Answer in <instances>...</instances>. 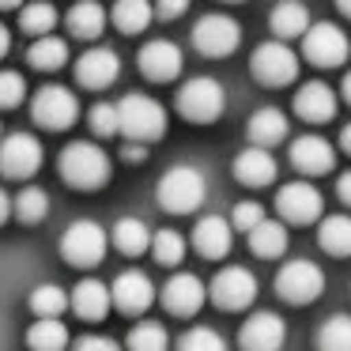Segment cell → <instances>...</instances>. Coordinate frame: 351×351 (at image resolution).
Returning a JSON list of instances; mask_svg holds the SVG:
<instances>
[{
  "mask_svg": "<svg viewBox=\"0 0 351 351\" xmlns=\"http://www.w3.org/2000/svg\"><path fill=\"white\" fill-rule=\"evenodd\" d=\"M57 170H61V178L72 189H99L114 174L110 155L99 144H91V140H76V144L64 147L61 159H57Z\"/></svg>",
  "mask_w": 351,
  "mask_h": 351,
  "instance_id": "cell-1",
  "label": "cell"
},
{
  "mask_svg": "<svg viewBox=\"0 0 351 351\" xmlns=\"http://www.w3.org/2000/svg\"><path fill=\"white\" fill-rule=\"evenodd\" d=\"M159 204L174 215H189L204 204L208 197V182L197 167H170L167 174L159 178V189H155Z\"/></svg>",
  "mask_w": 351,
  "mask_h": 351,
  "instance_id": "cell-2",
  "label": "cell"
},
{
  "mask_svg": "<svg viewBox=\"0 0 351 351\" xmlns=\"http://www.w3.org/2000/svg\"><path fill=\"white\" fill-rule=\"evenodd\" d=\"M227 110V91H223L219 80L212 76H197V80H185L178 87V114L193 125H212L223 117Z\"/></svg>",
  "mask_w": 351,
  "mask_h": 351,
  "instance_id": "cell-3",
  "label": "cell"
},
{
  "mask_svg": "<svg viewBox=\"0 0 351 351\" xmlns=\"http://www.w3.org/2000/svg\"><path fill=\"white\" fill-rule=\"evenodd\" d=\"M117 114H121V136H129V140L152 144V140H159L167 132V110L152 95H140V91L125 95L117 102Z\"/></svg>",
  "mask_w": 351,
  "mask_h": 351,
  "instance_id": "cell-4",
  "label": "cell"
},
{
  "mask_svg": "<svg viewBox=\"0 0 351 351\" xmlns=\"http://www.w3.org/2000/svg\"><path fill=\"white\" fill-rule=\"evenodd\" d=\"M106 230L99 227L95 219H76L69 230L61 234V257L69 261V265L76 268H95L102 265V257H106Z\"/></svg>",
  "mask_w": 351,
  "mask_h": 351,
  "instance_id": "cell-5",
  "label": "cell"
},
{
  "mask_svg": "<svg viewBox=\"0 0 351 351\" xmlns=\"http://www.w3.org/2000/svg\"><path fill=\"white\" fill-rule=\"evenodd\" d=\"M276 291H280V298L291 306L317 302L321 291H325V272H321L313 261H287V265L276 272Z\"/></svg>",
  "mask_w": 351,
  "mask_h": 351,
  "instance_id": "cell-6",
  "label": "cell"
},
{
  "mask_svg": "<svg viewBox=\"0 0 351 351\" xmlns=\"http://www.w3.org/2000/svg\"><path fill=\"white\" fill-rule=\"evenodd\" d=\"M31 117L42 125V129H69V125H76L80 117V99L69 91V87L61 84H46L38 95L31 99Z\"/></svg>",
  "mask_w": 351,
  "mask_h": 351,
  "instance_id": "cell-7",
  "label": "cell"
},
{
  "mask_svg": "<svg viewBox=\"0 0 351 351\" xmlns=\"http://www.w3.org/2000/svg\"><path fill=\"white\" fill-rule=\"evenodd\" d=\"M253 76L265 87H287L298 80V53L287 42H265L253 49Z\"/></svg>",
  "mask_w": 351,
  "mask_h": 351,
  "instance_id": "cell-8",
  "label": "cell"
},
{
  "mask_svg": "<svg viewBox=\"0 0 351 351\" xmlns=\"http://www.w3.org/2000/svg\"><path fill=\"white\" fill-rule=\"evenodd\" d=\"M302 53H306V61H313L317 69H336V64L348 61L351 38L336 23H310L302 34Z\"/></svg>",
  "mask_w": 351,
  "mask_h": 351,
  "instance_id": "cell-9",
  "label": "cell"
},
{
  "mask_svg": "<svg viewBox=\"0 0 351 351\" xmlns=\"http://www.w3.org/2000/svg\"><path fill=\"white\" fill-rule=\"evenodd\" d=\"M238 42H242V27L230 16H219V12L197 19V27H193V46L204 57H230L238 49Z\"/></svg>",
  "mask_w": 351,
  "mask_h": 351,
  "instance_id": "cell-10",
  "label": "cell"
},
{
  "mask_svg": "<svg viewBox=\"0 0 351 351\" xmlns=\"http://www.w3.org/2000/svg\"><path fill=\"white\" fill-rule=\"evenodd\" d=\"M208 295H212V302L223 306V310H245V306L257 298V276L242 265L219 268L212 287H208Z\"/></svg>",
  "mask_w": 351,
  "mask_h": 351,
  "instance_id": "cell-11",
  "label": "cell"
},
{
  "mask_svg": "<svg viewBox=\"0 0 351 351\" xmlns=\"http://www.w3.org/2000/svg\"><path fill=\"white\" fill-rule=\"evenodd\" d=\"M42 167V144L31 132H12L0 140V174L4 178H31Z\"/></svg>",
  "mask_w": 351,
  "mask_h": 351,
  "instance_id": "cell-12",
  "label": "cell"
},
{
  "mask_svg": "<svg viewBox=\"0 0 351 351\" xmlns=\"http://www.w3.org/2000/svg\"><path fill=\"white\" fill-rule=\"evenodd\" d=\"M276 208H280V215L287 223H313L325 212V200H321V193L310 182H287L280 189V197H276Z\"/></svg>",
  "mask_w": 351,
  "mask_h": 351,
  "instance_id": "cell-13",
  "label": "cell"
},
{
  "mask_svg": "<svg viewBox=\"0 0 351 351\" xmlns=\"http://www.w3.org/2000/svg\"><path fill=\"white\" fill-rule=\"evenodd\" d=\"M204 298H208V287L193 272H178L162 283V306H167L174 317H193V313L204 306Z\"/></svg>",
  "mask_w": 351,
  "mask_h": 351,
  "instance_id": "cell-14",
  "label": "cell"
},
{
  "mask_svg": "<svg viewBox=\"0 0 351 351\" xmlns=\"http://www.w3.org/2000/svg\"><path fill=\"white\" fill-rule=\"evenodd\" d=\"M291 167L306 178H321L336 167V152L325 136H298L291 144Z\"/></svg>",
  "mask_w": 351,
  "mask_h": 351,
  "instance_id": "cell-15",
  "label": "cell"
},
{
  "mask_svg": "<svg viewBox=\"0 0 351 351\" xmlns=\"http://www.w3.org/2000/svg\"><path fill=\"white\" fill-rule=\"evenodd\" d=\"M140 72L155 84H167V80L182 76V49L167 38H152L140 49Z\"/></svg>",
  "mask_w": 351,
  "mask_h": 351,
  "instance_id": "cell-16",
  "label": "cell"
},
{
  "mask_svg": "<svg viewBox=\"0 0 351 351\" xmlns=\"http://www.w3.org/2000/svg\"><path fill=\"white\" fill-rule=\"evenodd\" d=\"M117 76H121V57H117L114 49H102V46L87 49L76 61V80L87 91H102V87H110Z\"/></svg>",
  "mask_w": 351,
  "mask_h": 351,
  "instance_id": "cell-17",
  "label": "cell"
},
{
  "mask_svg": "<svg viewBox=\"0 0 351 351\" xmlns=\"http://www.w3.org/2000/svg\"><path fill=\"white\" fill-rule=\"evenodd\" d=\"M283 340H287V325H283V317H276L272 310L253 313L242 325V332H238V343H242L245 351H272V348H280Z\"/></svg>",
  "mask_w": 351,
  "mask_h": 351,
  "instance_id": "cell-18",
  "label": "cell"
},
{
  "mask_svg": "<svg viewBox=\"0 0 351 351\" xmlns=\"http://www.w3.org/2000/svg\"><path fill=\"white\" fill-rule=\"evenodd\" d=\"M193 245H197L200 257H227L230 245H234V223L223 219V215H200L197 227H193Z\"/></svg>",
  "mask_w": 351,
  "mask_h": 351,
  "instance_id": "cell-19",
  "label": "cell"
},
{
  "mask_svg": "<svg viewBox=\"0 0 351 351\" xmlns=\"http://www.w3.org/2000/svg\"><path fill=\"white\" fill-rule=\"evenodd\" d=\"M110 291H114V306L121 313H144L147 306L155 302V283L147 280L144 272H136V268L117 276Z\"/></svg>",
  "mask_w": 351,
  "mask_h": 351,
  "instance_id": "cell-20",
  "label": "cell"
},
{
  "mask_svg": "<svg viewBox=\"0 0 351 351\" xmlns=\"http://www.w3.org/2000/svg\"><path fill=\"white\" fill-rule=\"evenodd\" d=\"M295 114L302 117V121H313V125L332 121V114H336V91L328 84H321V80L302 84L295 91Z\"/></svg>",
  "mask_w": 351,
  "mask_h": 351,
  "instance_id": "cell-21",
  "label": "cell"
},
{
  "mask_svg": "<svg viewBox=\"0 0 351 351\" xmlns=\"http://www.w3.org/2000/svg\"><path fill=\"white\" fill-rule=\"evenodd\" d=\"M234 178L250 189H261V185H272L276 182V159L265 144H253L245 152H238L234 159Z\"/></svg>",
  "mask_w": 351,
  "mask_h": 351,
  "instance_id": "cell-22",
  "label": "cell"
},
{
  "mask_svg": "<svg viewBox=\"0 0 351 351\" xmlns=\"http://www.w3.org/2000/svg\"><path fill=\"white\" fill-rule=\"evenodd\" d=\"M110 306H114V291L102 280H80L72 287V310L84 321H102L110 313Z\"/></svg>",
  "mask_w": 351,
  "mask_h": 351,
  "instance_id": "cell-23",
  "label": "cell"
},
{
  "mask_svg": "<svg viewBox=\"0 0 351 351\" xmlns=\"http://www.w3.org/2000/svg\"><path fill=\"white\" fill-rule=\"evenodd\" d=\"M106 8H102L99 0H76L69 8V31L76 34V38H84V42H91V38H99L102 31H106Z\"/></svg>",
  "mask_w": 351,
  "mask_h": 351,
  "instance_id": "cell-24",
  "label": "cell"
},
{
  "mask_svg": "<svg viewBox=\"0 0 351 351\" xmlns=\"http://www.w3.org/2000/svg\"><path fill=\"white\" fill-rule=\"evenodd\" d=\"M110 19H114V27L121 34H140V31L152 27L155 4H152V0H117L114 12H110Z\"/></svg>",
  "mask_w": 351,
  "mask_h": 351,
  "instance_id": "cell-25",
  "label": "cell"
},
{
  "mask_svg": "<svg viewBox=\"0 0 351 351\" xmlns=\"http://www.w3.org/2000/svg\"><path fill=\"white\" fill-rule=\"evenodd\" d=\"M27 61H31V69H38V72L61 69V64L69 61V42L57 38L53 31H49V34H34V46L27 49Z\"/></svg>",
  "mask_w": 351,
  "mask_h": 351,
  "instance_id": "cell-26",
  "label": "cell"
},
{
  "mask_svg": "<svg viewBox=\"0 0 351 351\" xmlns=\"http://www.w3.org/2000/svg\"><path fill=\"white\" fill-rule=\"evenodd\" d=\"M114 245L125 257H140L144 250H152V227L136 215H125V219L114 223Z\"/></svg>",
  "mask_w": 351,
  "mask_h": 351,
  "instance_id": "cell-27",
  "label": "cell"
},
{
  "mask_svg": "<svg viewBox=\"0 0 351 351\" xmlns=\"http://www.w3.org/2000/svg\"><path fill=\"white\" fill-rule=\"evenodd\" d=\"M268 23H272V31L280 38H302L306 27H310V12L298 0H280L272 8V16H268Z\"/></svg>",
  "mask_w": 351,
  "mask_h": 351,
  "instance_id": "cell-28",
  "label": "cell"
},
{
  "mask_svg": "<svg viewBox=\"0 0 351 351\" xmlns=\"http://www.w3.org/2000/svg\"><path fill=\"white\" fill-rule=\"evenodd\" d=\"M245 238H250V250L257 253V257H280V253L287 250V227H283L280 219H268V215Z\"/></svg>",
  "mask_w": 351,
  "mask_h": 351,
  "instance_id": "cell-29",
  "label": "cell"
},
{
  "mask_svg": "<svg viewBox=\"0 0 351 351\" xmlns=\"http://www.w3.org/2000/svg\"><path fill=\"white\" fill-rule=\"evenodd\" d=\"M287 117L280 114L276 106H265V110H257V114L250 117V140L253 144H265V147H272V144H280L283 136H287Z\"/></svg>",
  "mask_w": 351,
  "mask_h": 351,
  "instance_id": "cell-30",
  "label": "cell"
},
{
  "mask_svg": "<svg viewBox=\"0 0 351 351\" xmlns=\"http://www.w3.org/2000/svg\"><path fill=\"white\" fill-rule=\"evenodd\" d=\"M317 242L332 257H351V215H325L317 230Z\"/></svg>",
  "mask_w": 351,
  "mask_h": 351,
  "instance_id": "cell-31",
  "label": "cell"
},
{
  "mask_svg": "<svg viewBox=\"0 0 351 351\" xmlns=\"http://www.w3.org/2000/svg\"><path fill=\"white\" fill-rule=\"evenodd\" d=\"M27 343L38 351H61L69 348V328H64L61 317H38L27 332Z\"/></svg>",
  "mask_w": 351,
  "mask_h": 351,
  "instance_id": "cell-32",
  "label": "cell"
},
{
  "mask_svg": "<svg viewBox=\"0 0 351 351\" xmlns=\"http://www.w3.org/2000/svg\"><path fill=\"white\" fill-rule=\"evenodd\" d=\"M69 306H72V295L64 287H57V283H38V287L31 291L34 317H61Z\"/></svg>",
  "mask_w": 351,
  "mask_h": 351,
  "instance_id": "cell-33",
  "label": "cell"
},
{
  "mask_svg": "<svg viewBox=\"0 0 351 351\" xmlns=\"http://www.w3.org/2000/svg\"><path fill=\"white\" fill-rule=\"evenodd\" d=\"M19 27H23L27 34H49L57 27V8L46 4V0L23 4V12H19Z\"/></svg>",
  "mask_w": 351,
  "mask_h": 351,
  "instance_id": "cell-34",
  "label": "cell"
},
{
  "mask_svg": "<svg viewBox=\"0 0 351 351\" xmlns=\"http://www.w3.org/2000/svg\"><path fill=\"white\" fill-rule=\"evenodd\" d=\"M317 343L325 351H351V317L348 313H332V317L321 325Z\"/></svg>",
  "mask_w": 351,
  "mask_h": 351,
  "instance_id": "cell-35",
  "label": "cell"
},
{
  "mask_svg": "<svg viewBox=\"0 0 351 351\" xmlns=\"http://www.w3.org/2000/svg\"><path fill=\"white\" fill-rule=\"evenodd\" d=\"M152 257L159 261V265L174 268L178 261L185 257V238L178 234V230H155L152 234Z\"/></svg>",
  "mask_w": 351,
  "mask_h": 351,
  "instance_id": "cell-36",
  "label": "cell"
},
{
  "mask_svg": "<svg viewBox=\"0 0 351 351\" xmlns=\"http://www.w3.org/2000/svg\"><path fill=\"white\" fill-rule=\"evenodd\" d=\"M46 212H49V197H46V189H38V185H27V189L16 197V219L38 223V219H46Z\"/></svg>",
  "mask_w": 351,
  "mask_h": 351,
  "instance_id": "cell-37",
  "label": "cell"
},
{
  "mask_svg": "<svg viewBox=\"0 0 351 351\" xmlns=\"http://www.w3.org/2000/svg\"><path fill=\"white\" fill-rule=\"evenodd\" d=\"M167 328L159 325V321H140L136 328L129 332V348H136V351H162L167 348Z\"/></svg>",
  "mask_w": 351,
  "mask_h": 351,
  "instance_id": "cell-38",
  "label": "cell"
},
{
  "mask_svg": "<svg viewBox=\"0 0 351 351\" xmlns=\"http://www.w3.org/2000/svg\"><path fill=\"white\" fill-rule=\"evenodd\" d=\"M87 125H91L95 136H117L121 132V114H117L114 102H95L91 114H87Z\"/></svg>",
  "mask_w": 351,
  "mask_h": 351,
  "instance_id": "cell-39",
  "label": "cell"
},
{
  "mask_svg": "<svg viewBox=\"0 0 351 351\" xmlns=\"http://www.w3.org/2000/svg\"><path fill=\"white\" fill-rule=\"evenodd\" d=\"M23 95H27V80L19 76V72H12V69L0 72V110L19 106V102H23Z\"/></svg>",
  "mask_w": 351,
  "mask_h": 351,
  "instance_id": "cell-40",
  "label": "cell"
},
{
  "mask_svg": "<svg viewBox=\"0 0 351 351\" xmlns=\"http://www.w3.org/2000/svg\"><path fill=\"white\" fill-rule=\"evenodd\" d=\"M182 348L185 351H223V336L215 328H189L182 336Z\"/></svg>",
  "mask_w": 351,
  "mask_h": 351,
  "instance_id": "cell-41",
  "label": "cell"
},
{
  "mask_svg": "<svg viewBox=\"0 0 351 351\" xmlns=\"http://www.w3.org/2000/svg\"><path fill=\"white\" fill-rule=\"evenodd\" d=\"M261 219H265V208H261L257 200H242V204L230 212V223H234V230H245V234H250V230L257 227Z\"/></svg>",
  "mask_w": 351,
  "mask_h": 351,
  "instance_id": "cell-42",
  "label": "cell"
},
{
  "mask_svg": "<svg viewBox=\"0 0 351 351\" xmlns=\"http://www.w3.org/2000/svg\"><path fill=\"white\" fill-rule=\"evenodd\" d=\"M182 12H189V0H155V16L159 19H178Z\"/></svg>",
  "mask_w": 351,
  "mask_h": 351,
  "instance_id": "cell-43",
  "label": "cell"
},
{
  "mask_svg": "<svg viewBox=\"0 0 351 351\" xmlns=\"http://www.w3.org/2000/svg\"><path fill=\"white\" fill-rule=\"evenodd\" d=\"M117 343L110 340V336H84L80 340V351H114Z\"/></svg>",
  "mask_w": 351,
  "mask_h": 351,
  "instance_id": "cell-44",
  "label": "cell"
},
{
  "mask_svg": "<svg viewBox=\"0 0 351 351\" xmlns=\"http://www.w3.org/2000/svg\"><path fill=\"white\" fill-rule=\"evenodd\" d=\"M12 212H16V197H8V193L0 189V223H8Z\"/></svg>",
  "mask_w": 351,
  "mask_h": 351,
  "instance_id": "cell-45",
  "label": "cell"
},
{
  "mask_svg": "<svg viewBox=\"0 0 351 351\" xmlns=\"http://www.w3.org/2000/svg\"><path fill=\"white\" fill-rule=\"evenodd\" d=\"M336 193H340L343 204H351V170H348V174H340V182H336Z\"/></svg>",
  "mask_w": 351,
  "mask_h": 351,
  "instance_id": "cell-46",
  "label": "cell"
},
{
  "mask_svg": "<svg viewBox=\"0 0 351 351\" xmlns=\"http://www.w3.org/2000/svg\"><path fill=\"white\" fill-rule=\"evenodd\" d=\"M8 49H12V31L0 23V57H8Z\"/></svg>",
  "mask_w": 351,
  "mask_h": 351,
  "instance_id": "cell-47",
  "label": "cell"
},
{
  "mask_svg": "<svg viewBox=\"0 0 351 351\" xmlns=\"http://www.w3.org/2000/svg\"><path fill=\"white\" fill-rule=\"evenodd\" d=\"M340 147H343V152L351 155V121L343 125V132H340Z\"/></svg>",
  "mask_w": 351,
  "mask_h": 351,
  "instance_id": "cell-48",
  "label": "cell"
},
{
  "mask_svg": "<svg viewBox=\"0 0 351 351\" xmlns=\"http://www.w3.org/2000/svg\"><path fill=\"white\" fill-rule=\"evenodd\" d=\"M8 8H23V0H0V12H8Z\"/></svg>",
  "mask_w": 351,
  "mask_h": 351,
  "instance_id": "cell-49",
  "label": "cell"
},
{
  "mask_svg": "<svg viewBox=\"0 0 351 351\" xmlns=\"http://www.w3.org/2000/svg\"><path fill=\"white\" fill-rule=\"evenodd\" d=\"M336 8H340V16L351 19V0H336Z\"/></svg>",
  "mask_w": 351,
  "mask_h": 351,
  "instance_id": "cell-50",
  "label": "cell"
},
{
  "mask_svg": "<svg viewBox=\"0 0 351 351\" xmlns=\"http://www.w3.org/2000/svg\"><path fill=\"white\" fill-rule=\"evenodd\" d=\"M343 99L351 102V72H348V76H343Z\"/></svg>",
  "mask_w": 351,
  "mask_h": 351,
  "instance_id": "cell-51",
  "label": "cell"
},
{
  "mask_svg": "<svg viewBox=\"0 0 351 351\" xmlns=\"http://www.w3.org/2000/svg\"><path fill=\"white\" fill-rule=\"evenodd\" d=\"M230 4H242V0H230Z\"/></svg>",
  "mask_w": 351,
  "mask_h": 351,
  "instance_id": "cell-52",
  "label": "cell"
}]
</instances>
